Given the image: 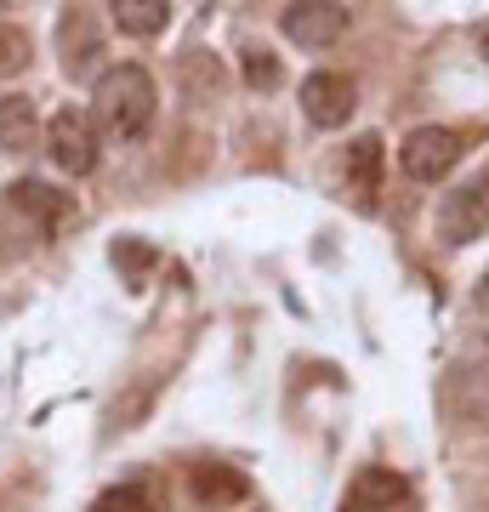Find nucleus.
Segmentation results:
<instances>
[{"label":"nucleus","mask_w":489,"mask_h":512,"mask_svg":"<svg viewBox=\"0 0 489 512\" xmlns=\"http://www.w3.org/2000/svg\"><path fill=\"white\" fill-rule=\"evenodd\" d=\"M29 57H35L29 35H23L18 23H0V80H12V74H23V69H29Z\"/></svg>","instance_id":"nucleus-15"},{"label":"nucleus","mask_w":489,"mask_h":512,"mask_svg":"<svg viewBox=\"0 0 489 512\" xmlns=\"http://www.w3.org/2000/svg\"><path fill=\"white\" fill-rule=\"evenodd\" d=\"M353 109H359V86H353L347 74L319 69V74L302 80V114H308L319 131H342L347 120H353Z\"/></svg>","instance_id":"nucleus-5"},{"label":"nucleus","mask_w":489,"mask_h":512,"mask_svg":"<svg viewBox=\"0 0 489 512\" xmlns=\"http://www.w3.org/2000/svg\"><path fill=\"white\" fill-rule=\"evenodd\" d=\"M472 302H478V313H489V274L478 279V291H472Z\"/></svg>","instance_id":"nucleus-19"},{"label":"nucleus","mask_w":489,"mask_h":512,"mask_svg":"<svg viewBox=\"0 0 489 512\" xmlns=\"http://www.w3.org/2000/svg\"><path fill=\"white\" fill-rule=\"evenodd\" d=\"M57 52H63V69H69L74 80H86L91 63L103 57V40H97V18H91L86 6H69V12H63V23H57Z\"/></svg>","instance_id":"nucleus-9"},{"label":"nucleus","mask_w":489,"mask_h":512,"mask_svg":"<svg viewBox=\"0 0 489 512\" xmlns=\"http://www.w3.org/2000/svg\"><path fill=\"white\" fill-rule=\"evenodd\" d=\"M438 234L444 245H472L489 234V177H472L438 200Z\"/></svg>","instance_id":"nucleus-4"},{"label":"nucleus","mask_w":489,"mask_h":512,"mask_svg":"<svg viewBox=\"0 0 489 512\" xmlns=\"http://www.w3.org/2000/svg\"><path fill=\"white\" fill-rule=\"evenodd\" d=\"M35 137H40L35 103H29L23 92H6V97H0V148H6V154H29Z\"/></svg>","instance_id":"nucleus-10"},{"label":"nucleus","mask_w":489,"mask_h":512,"mask_svg":"<svg viewBox=\"0 0 489 512\" xmlns=\"http://www.w3.org/2000/svg\"><path fill=\"white\" fill-rule=\"evenodd\" d=\"M148 399H154V387H137V393H131V399H120V404H114V421H120V427H137V416H143V410H148Z\"/></svg>","instance_id":"nucleus-18"},{"label":"nucleus","mask_w":489,"mask_h":512,"mask_svg":"<svg viewBox=\"0 0 489 512\" xmlns=\"http://www.w3.org/2000/svg\"><path fill=\"white\" fill-rule=\"evenodd\" d=\"M154 109H160V92L143 63H114L91 86V126H103L114 143H137L154 126Z\"/></svg>","instance_id":"nucleus-1"},{"label":"nucleus","mask_w":489,"mask_h":512,"mask_svg":"<svg viewBox=\"0 0 489 512\" xmlns=\"http://www.w3.org/2000/svg\"><path fill=\"white\" fill-rule=\"evenodd\" d=\"M6 200H12V211H23V217H35L46 234H63L80 211H74L69 194H57L52 183H35V177H23V183L6 188Z\"/></svg>","instance_id":"nucleus-8"},{"label":"nucleus","mask_w":489,"mask_h":512,"mask_svg":"<svg viewBox=\"0 0 489 512\" xmlns=\"http://www.w3.org/2000/svg\"><path fill=\"white\" fill-rule=\"evenodd\" d=\"M194 495H200L205 507L217 512V507H234V501H245L251 495V478L239 473V467H217V461H205V467H194Z\"/></svg>","instance_id":"nucleus-11"},{"label":"nucleus","mask_w":489,"mask_h":512,"mask_svg":"<svg viewBox=\"0 0 489 512\" xmlns=\"http://www.w3.org/2000/svg\"><path fill=\"white\" fill-rule=\"evenodd\" d=\"M114 268H126L131 279H143L148 268H154V245H143V239H120V245H114Z\"/></svg>","instance_id":"nucleus-16"},{"label":"nucleus","mask_w":489,"mask_h":512,"mask_svg":"<svg viewBox=\"0 0 489 512\" xmlns=\"http://www.w3.org/2000/svg\"><path fill=\"white\" fill-rule=\"evenodd\" d=\"M109 18H114V29H120V35L148 40V35H160L165 23H171V0H114Z\"/></svg>","instance_id":"nucleus-12"},{"label":"nucleus","mask_w":489,"mask_h":512,"mask_svg":"<svg viewBox=\"0 0 489 512\" xmlns=\"http://www.w3.org/2000/svg\"><path fill=\"white\" fill-rule=\"evenodd\" d=\"M404 501H410L404 473H393V467H359L342 495V512H393Z\"/></svg>","instance_id":"nucleus-7"},{"label":"nucleus","mask_w":489,"mask_h":512,"mask_svg":"<svg viewBox=\"0 0 489 512\" xmlns=\"http://www.w3.org/2000/svg\"><path fill=\"white\" fill-rule=\"evenodd\" d=\"M245 80L262 86V92H273V86H279V63H273L268 52H245Z\"/></svg>","instance_id":"nucleus-17"},{"label":"nucleus","mask_w":489,"mask_h":512,"mask_svg":"<svg viewBox=\"0 0 489 512\" xmlns=\"http://www.w3.org/2000/svg\"><path fill=\"white\" fill-rule=\"evenodd\" d=\"M484 63H489V35H484Z\"/></svg>","instance_id":"nucleus-20"},{"label":"nucleus","mask_w":489,"mask_h":512,"mask_svg":"<svg viewBox=\"0 0 489 512\" xmlns=\"http://www.w3.org/2000/svg\"><path fill=\"white\" fill-rule=\"evenodd\" d=\"M467 154V137L450 126H416L410 137L399 143V165L410 183H444L455 165Z\"/></svg>","instance_id":"nucleus-2"},{"label":"nucleus","mask_w":489,"mask_h":512,"mask_svg":"<svg viewBox=\"0 0 489 512\" xmlns=\"http://www.w3.org/2000/svg\"><path fill=\"white\" fill-rule=\"evenodd\" d=\"M46 154H52V165L69 171V177L97 171V126H91V114L86 109H57L52 126H46Z\"/></svg>","instance_id":"nucleus-3"},{"label":"nucleus","mask_w":489,"mask_h":512,"mask_svg":"<svg viewBox=\"0 0 489 512\" xmlns=\"http://www.w3.org/2000/svg\"><path fill=\"white\" fill-rule=\"evenodd\" d=\"M91 512H160V490L148 478H126V484H114V490L97 495Z\"/></svg>","instance_id":"nucleus-14"},{"label":"nucleus","mask_w":489,"mask_h":512,"mask_svg":"<svg viewBox=\"0 0 489 512\" xmlns=\"http://www.w3.org/2000/svg\"><path fill=\"white\" fill-rule=\"evenodd\" d=\"M279 29H285V40H296V46L325 52V46H336V40L347 35V6H336V0H302V6H285V12H279Z\"/></svg>","instance_id":"nucleus-6"},{"label":"nucleus","mask_w":489,"mask_h":512,"mask_svg":"<svg viewBox=\"0 0 489 512\" xmlns=\"http://www.w3.org/2000/svg\"><path fill=\"white\" fill-rule=\"evenodd\" d=\"M347 188L359 194V205H376L381 188V137H359L347 148Z\"/></svg>","instance_id":"nucleus-13"}]
</instances>
